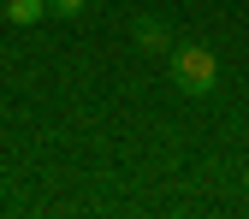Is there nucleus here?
Here are the masks:
<instances>
[{
    "label": "nucleus",
    "mask_w": 249,
    "mask_h": 219,
    "mask_svg": "<svg viewBox=\"0 0 249 219\" xmlns=\"http://www.w3.org/2000/svg\"><path fill=\"white\" fill-rule=\"evenodd\" d=\"M137 48H148V53H172V30H166L160 18H137Z\"/></svg>",
    "instance_id": "obj_2"
},
{
    "label": "nucleus",
    "mask_w": 249,
    "mask_h": 219,
    "mask_svg": "<svg viewBox=\"0 0 249 219\" xmlns=\"http://www.w3.org/2000/svg\"><path fill=\"white\" fill-rule=\"evenodd\" d=\"M48 18V0H6V24L30 30V24H42Z\"/></svg>",
    "instance_id": "obj_3"
},
{
    "label": "nucleus",
    "mask_w": 249,
    "mask_h": 219,
    "mask_svg": "<svg viewBox=\"0 0 249 219\" xmlns=\"http://www.w3.org/2000/svg\"><path fill=\"white\" fill-rule=\"evenodd\" d=\"M0 24H6V6H0Z\"/></svg>",
    "instance_id": "obj_5"
},
{
    "label": "nucleus",
    "mask_w": 249,
    "mask_h": 219,
    "mask_svg": "<svg viewBox=\"0 0 249 219\" xmlns=\"http://www.w3.org/2000/svg\"><path fill=\"white\" fill-rule=\"evenodd\" d=\"M172 83L184 95H213L220 89V53L202 42H178L172 48Z\"/></svg>",
    "instance_id": "obj_1"
},
{
    "label": "nucleus",
    "mask_w": 249,
    "mask_h": 219,
    "mask_svg": "<svg viewBox=\"0 0 249 219\" xmlns=\"http://www.w3.org/2000/svg\"><path fill=\"white\" fill-rule=\"evenodd\" d=\"M83 6H89V0H48V12H53V18H77Z\"/></svg>",
    "instance_id": "obj_4"
}]
</instances>
